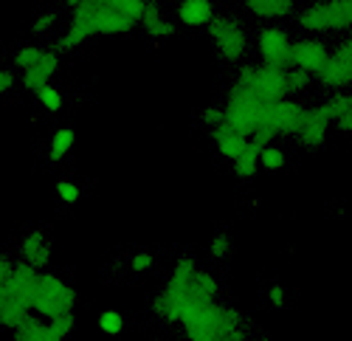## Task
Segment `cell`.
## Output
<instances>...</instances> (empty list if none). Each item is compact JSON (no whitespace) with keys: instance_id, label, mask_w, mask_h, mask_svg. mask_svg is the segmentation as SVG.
<instances>
[{"instance_id":"3957f363","label":"cell","mask_w":352,"mask_h":341,"mask_svg":"<svg viewBox=\"0 0 352 341\" xmlns=\"http://www.w3.org/2000/svg\"><path fill=\"white\" fill-rule=\"evenodd\" d=\"M76 299L79 296H76L74 285H68L63 276H56L51 271H40L37 294H34V305H32L34 314H40L43 319H56V316L76 310Z\"/></svg>"},{"instance_id":"7402d4cb","label":"cell","mask_w":352,"mask_h":341,"mask_svg":"<svg viewBox=\"0 0 352 341\" xmlns=\"http://www.w3.org/2000/svg\"><path fill=\"white\" fill-rule=\"evenodd\" d=\"M124 314L122 310H116V307H107V310H102L99 314V330L104 333V336H119L122 330H124Z\"/></svg>"},{"instance_id":"9a60e30c","label":"cell","mask_w":352,"mask_h":341,"mask_svg":"<svg viewBox=\"0 0 352 341\" xmlns=\"http://www.w3.org/2000/svg\"><path fill=\"white\" fill-rule=\"evenodd\" d=\"M214 3L212 0H181L178 3V20L189 28H200L209 25L214 20Z\"/></svg>"},{"instance_id":"d590c367","label":"cell","mask_w":352,"mask_h":341,"mask_svg":"<svg viewBox=\"0 0 352 341\" xmlns=\"http://www.w3.org/2000/svg\"><path fill=\"white\" fill-rule=\"evenodd\" d=\"M12 274H14V263H12L9 257H3V254H0V288H3L6 282L12 279Z\"/></svg>"},{"instance_id":"836d02e7","label":"cell","mask_w":352,"mask_h":341,"mask_svg":"<svg viewBox=\"0 0 352 341\" xmlns=\"http://www.w3.org/2000/svg\"><path fill=\"white\" fill-rule=\"evenodd\" d=\"M203 122H206L212 130L220 127V124H226V110H220V107H206V110H203Z\"/></svg>"},{"instance_id":"8d00e7d4","label":"cell","mask_w":352,"mask_h":341,"mask_svg":"<svg viewBox=\"0 0 352 341\" xmlns=\"http://www.w3.org/2000/svg\"><path fill=\"white\" fill-rule=\"evenodd\" d=\"M336 127L341 130V133H349L352 135V102H349V107L338 116V122H336Z\"/></svg>"},{"instance_id":"e0dca14e","label":"cell","mask_w":352,"mask_h":341,"mask_svg":"<svg viewBox=\"0 0 352 341\" xmlns=\"http://www.w3.org/2000/svg\"><path fill=\"white\" fill-rule=\"evenodd\" d=\"M262 147L254 144V141H248V147L231 161V169H234V175H237L240 181H254V175L262 169V158H259Z\"/></svg>"},{"instance_id":"e575fe53","label":"cell","mask_w":352,"mask_h":341,"mask_svg":"<svg viewBox=\"0 0 352 341\" xmlns=\"http://www.w3.org/2000/svg\"><path fill=\"white\" fill-rule=\"evenodd\" d=\"M14 85H17L14 71H9V68H0V96L12 94V91H14Z\"/></svg>"},{"instance_id":"277c9868","label":"cell","mask_w":352,"mask_h":341,"mask_svg":"<svg viewBox=\"0 0 352 341\" xmlns=\"http://www.w3.org/2000/svg\"><path fill=\"white\" fill-rule=\"evenodd\" d=\"M234 85L254 91L262 99H282V96L290 94V88H287V68L271 65V63H262L259 68H243L237 74V79H234Z\"/></svg>"},{"instance_id":"ac0fdd59","label":"cell","mask_w":352,"mask_h":341,"mask_svg":"<svg viewBox=\"0 0 352 341\" xmlns=\"http://www.w3.org/2000/svg\"><path fill=\"white\" fill-rule=\"evenodd\" d=\"M17 341H51V327H48V319H43L40 314L32 316V310L25 314V319L12 330Z\"/></svg>"},{"instance_id":"4fadbf2b","label":"cell","mask_w":352,"mask_h":341,"mask_svg":"<svg viewBox=\"0 0 352 341\" xmlns=\"http://www.w3.org/2000/svg\"><path fill=\"white\" fill-rule=\"evenodd\" d=\"M330 124H333V122H330L318 107H316V110H307L305 124H302V130L296 133L299 144L307 147V150H318V147L327 141V127H330Z\"/></svg>"},{"instance_id":"4dcf8cb0","label":"cell","mask_w":352,"mask_h":341,"mask_svg":"<svg viewBox=\"0 0 352 341\" xmlns=\"http://www.w3.org/2000/svg\"><path fill=\"white\" fill-rule=\"evenodd\" d=\"M48 82H51V76L43 74V71H23V88H25V91H32V94L43 91Z\"/></svg>"},{"instance_id":"d6986e66","label":"cell","mask_w":352,"mask_h":341,"mask_svg":"<svg viewBox=\"0 0 352 341\" xmlns=\"http://www.w3.org/2000/svg\"><path fill=\"white\" fill-rule=\"evenodd\" d=\"M251 14L265 17V20H279L293 12V0H245Z\"/></svg>"},{"instance_id":"8fae6325","label":"cell","mask_w":352,"mask_h":341,"mask_svg":"<svg viewBox=\"0 0 352 341\" xmlns=\"http://www.w3.org/2000/svg\"><path fill=\"white\" fill-rule=\"evenodd\" d=\"M327 60H330V51H327L324 43H318V40H299V43H293L290 65L305 68V71L318 76V71L327 65Z\"/></svg>"},{"instance_id":"83f0119b","label":"cell","mask_w":352,"mask_h":341,"mask_svg":"<svg viewBox=\"0 0 352 341\" xmlns=\"http://www.w3.org/2000/svg\"><path fill=\"white\" fill-rule=\"evenodd\" d=\"M313 79H316V74H310V71H305V68H296V65L287 68V88H290V94L307 91L310 85H313Z\"/></svg>"},{"instance_id":"2e32d148","label":"cell","mask_w":352,"mask_h":341,"mask_svg":"<svg viewBox=\"0 0 352 341\" xmlns=\"http://www.w3.org/2000/svg\"><path fill=\"white\" fill-rule=\"evenodd\" d=\"M141 28H144V32L150 34L153 40H166V37L175 34V23H169V20L158 12V6L150 3V0H146L144 14H141Z\"/></svg>"},{"instance_id":"7a4b0ae2","label":"cell","mask_w":352,"mask_h":341,"mask_svg":"<svg viewBox=\"0 0 352 341\" xmlns=\"http://www.w3.org/2000/svg\"><path fill=\"white\" fill-rule=\"evenodd\" d=\"M197 271H200V268H197V263H195L192 257H184V260L175 263L172 276H169V282H166V288H164V291L155 296V302H153V310H155L161 319L184 324L186 316L200 305V299H195V294H192Z\"/></svg>"},{"instance_id":"30bf717a","label":"cell","mask_w":352,"mask_h":341,"mask_svg":"<svg viewBox=\"0 0 352 341\" xmlns=\"http://www.w3.org/2000/svg\"><path fill=\"white\" fill-rule=\"evenodd\" d=\"M14 68L23 71H43L54 79V74L60 71V51H48L40 45H20L14 51Z\"/></svg>"},{"instance_id":"ba28073f","label":"cell","mask_w":352,"mask_h":341,"mask_svg":"<svg viewBox=\"0 0 352 341\" xmlns=\"http://www.w3.org/2000/svg\"><path fill=\"white\" fill-rule=\"evenodd\" d=\"M321 85H327L333 91H341L346 85H352V40H344L333 54L327 65L318 71L316 76Z\"/></svg>"},{"instance_id":"cb8c5ba5","label":"cell","mask_w":352,"mask_h":341,"mask_svg":"<svg viewBox=\"0 0 352 341\" xmlns=\"http://www.w3.org/2000/svg\"><path fill=\"white\" fill-rule=\"evenodd\" d=\"M259 158H262V169H268V173H279V169L287 164V153L276 144H265L259 153Z\"/></svg>"},{"instance_id":"8992f818","label":"cell","mask_w":352,"mask_h":341,"mask_svg":"<svg viewBox=\"0 0 352 341\" xmlns=\"http://www.w3.org/2000/svg\"><path fill=\"white\" fill-rule=\"evenodd\" d=\"M209 37L226 63H240L248 51V34L234 17H214L209 23Z\"/></svg>"},{"instance_id":"6da1fadb","label":"cell","mask_w":352,"mask_h":341,"mask_svg":"<svg viewBox=\"0 0 352 341\" xmlns=\"http://www.w3.org/2000/svg\"><path fill=\"white\" fill-rule=\"evenodd\" d=\"M192 341H243L248 338L245 319L237 307L200 302L181 324Z\"/></svg>"},{"instance_id":"603a6c76","label":"cell","mask_w":352,"mask_h":341,"mask_svg":"<svg viewBox=\"0 0 352 341\" xmlns=\"http://www.w3.org/2000/svg\"><path fill=\"white\" fill-rule=\"evenodd\" d=\"M48 327H51V341L71 338V333L76 330V316H74V310H71V314L56 316V319H48Z\"/></svg>"},{"instance_id":"f546056e","label":"cell","mask_w":352,"mask_h":341,"mask_svg":"<svg viewBox=\"0 0 352 341\" xmlns=\"http://www.w3.org/2000/svg\"><path fill=\"white\" fill-rule=\"evenodd\" d=\"M265 302L274 310H285L287 307V291L279 285V282H271V285L265 288Z\"/></svg>"},{"instance_id":"f1b7e54d","label":"cell","mask_w":352,"mask_h":341,"mask_svg":"<svg viewBox=\"0 0 352 341\" xmlns=\"http://www.w3.org/2000/svg\"><path fill=\"white\" fill-rule=\"evenodd\" d=\"M56 201L60 204H65V206H76L79 204V197H82V189H79V184L76 181H71V178H65V181H56Z\"/></svg>"},{"instance_id":"52a82bcc","label":"cell","mask_w":352,"mask_h":341,"mask_svg":"<svg viewBox=\"0 0 352 341\" xmlns=\"http://www.w3.org/2000/svg\"><path fill=\"white\" fill-rule=\"evenodd\" d=\"M37 282H40V271L28 263H14V274L12 279L0 288V302L9 305H20L25 310H32L34 305V294H37Z\"/></svg>"},{"instance_id":"ffe728a7","label":"cell","mask_w":352,"mask_h":341,"mask_svg":"<svg viewBox=\"0 0 352 341\" xmlns=\"http://www.w3.org/2000/svg\"><path fill=\"white\" fill-rule=\"evenodd\" d=\"M74 144H76V130H74L71 124H65V127H60V130H54V135H51V141H48V155H51L54 161H63L65 155H71Z\"/></svg>"},{"instance_id":"5b68a950","label":"cell","mask_w":352,"mask_h":341,"mask_svg":"<svg viewBox=\"0 0 352 341\" xmlns=\"http://www.w3.org/2000/svg\"><path fill=\"white\" fill-rule=\"evenodd\" d=\"M305 32H338L352 25V0H330V3L310 6L299 14Z\"/></svg>"},{"instance_id":"484cf974","label":"cell","mask_w":352,"mask_h":341,"mask_svg":"<svg viewBox=\"0 0 352 341\" xmlns=\"http://www.w3.org/2000/svg\"><path fill=\"white\" fill-rule=\"evenodd\" d=\"M349 102H352V96H346V94H341V91H338V94H333L327 102H321V104H318V110L324 113V116L336 124V122H338V116H341V113L349 107Z\"/></svg>"},{"instance_id":"4316f807","label":"cell","mask_w":352,"mask_h":341,"mask_svg":"<svg viewBox=\"0 0 352 341\" xmlns=\"http://www.w3.org/2000/svg\"><path fill=\"white\" fill-rule=\"evenodd\" d=\"M34 96H37L40 107L48 110V113H60V110H63V94H60V88H56V85H51V82L45 85L43 91H37Z\"/></svg>"},{"instance_id":"d4e9b609","label":"cell","mask_w":352,"mask_h":341,"mask_svg":"<svg viewBox=\"0 0 352 341\" xmlns=\"http://www.w3.org/2000/svg\"><path fill=\"white\" fill-rule=\"evenodd\" d=\"M231 251H234V237H231L228 229H220V232L212 237V243H209V254H212L214 260H228Z\"/></svg>"},{"instance_id":"1f68e13d","label":"cell","mask_w":352,"mask_h":341,"mask_svg":"<svg viewBox=\"0 0 352 341\" xmlns=\"http://www.w3.org/2000/svg\"><path fill=\"white\" fill-rule=\"evenodd\" d=\"M54 25H56V14H54V12H40V14L34 17V23H32V32H34V34H48Z\"/></svg>"},{"instance_id":"74e56055","label":"cell","mask_w":352,"mask_h":341,"mask_svg":"<svg viewBox=\"0 0 352 341\" xmlns=\"http://www.w3.org/2000/svg\"><path fill=\"white\" fill-rule=\"evenodd\" d=\"M65 3H68V9H74L76 3H82V0H65Z\"/></svg>"},{"instance_id":"44dd1931","label":"cell","mask_w":352,"mask_h":341,"mask_svg":"<svg viewBox=\"0 0 352 341\" xmlns=\"http://www.w3.org/2000/svg\"><path fill=\"white\" fill-rule=\"evenodd\" d=\"M192 294H195V299H200V302H214L217 294H220V285H217V279H214L209 271H197Z\"/></svg>"},{"instance_id":"5bb4252c","label":"cell","mask_w":352,"mask_h":341,"mask_svg":"<svg viewBox=\"0 0 352 341\" xmlns=\"http://www.w3.org/2000/svg\"><path fill=\"white\" fill-rule=\"evenodd\" d=\"M212 138H214V147H217V153L226 158V161H234L237 158L245 147H248V135H243L240 130H234V127H228V124H220V127H214L212 130Z\"/></svg>"},{"instance_id":"d6a6232c","label":"cell","mask_w":352,"mask_h":341,"mask_svg":"<svg viewBox=\"0 0 352 341\" xmlns=\"http://www.w3.org/2000/svg\"><path fill=\"white\" fill-rule=\"evenodd\" d=\"M153 263H155V257L150 251H138V254H133V260H130V265H133V271L135 274H146L153 268Z\"/></svg>"},{"instance_id":"9c48e42d","label":"cell","mask_w":352,"mask_h":341,"mask_svg":"<svg viewBox=\"0 0 352 341\" xmlns=\"http://www.w3.org/2000/svg\"><path fill=\"white\" fill-rule=\"evenodd\" d=\"M256 48H259L262 63H271V65L290 68V51H293V40L287 37L285 28H279V25H268V28H262L259 37H256Z\"/></svg>"},{"instance_id":"7c38bea8","label":"cell","mask_w":352,"mask_h":341,"mask_svg":"<svg viewBox=\"0 0 352 341\" xmlns=\"http://www.w3.org/2000/svg\"><path fill=\"white\" fill-rule=\"evenodd\" d=\"M20 260L34 265L37 271H45L51 265V240L43 232H28L20 240Z\"/></svg>"}]
</instances>
